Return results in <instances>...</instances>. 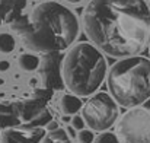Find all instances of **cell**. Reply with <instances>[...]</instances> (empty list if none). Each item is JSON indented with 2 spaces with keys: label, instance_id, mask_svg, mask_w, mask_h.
<instances>
[{
  "label": "cell",
  "instance_id": "cell-1",
  "mask_svg": "<svg viewBox=\"0 0 150 143\" xmlns=\"http://www.w3.org/2000/svg\"><path fill=\"white\" fill-rule=\"evenodd\" d=\"M83 22L95 47L117 58L139 54L150 38L146 0H91Z\"/></svg>",
  "mask_w": 150,
  "mask_h": 143
},
{
  "label": "cell",
  "instance_id": "cell-2",
  "mask_svg": "<svg viewBox=\"0 0 150 143\" xmlns=\"http://www.w3.org/2000/svg\"><path fill=\"white\" fill-rule=\"evenodd\" d=\"M10 25L29 50L44 54L69 48L79 35L76 15L57 1L38 4L31 15H22Z\"/></svg>",
  "mask_w": 150,
  "mask_h": 143
},
{
  "label": "cell",
  "instance_id": "cell-3",
  "mask_svg": "<svg viewBox=\"0 0 150 143\" xmlns=\"http://www.w3.org/2000/svg\"><path fill=\"white\" fill-rule=\"evenodd\" d=\"M106 75V61L98 48L79 43L63 58V79L66 88L77 96H89L98 91Z\"/></svg>",
  "mask_w": 150,
  "mask_h": 143
},
{
  "label": "cell",
  "instance_id": "cell-4",
  "mask_svg": "<svg viewBox=\"0 0 150 143\" xmlns=\"http://www.w3.org/2000/svg\"><path fill=\"white\" fill-rule=\"evenodd\" d=\"M108 88L117 104L134 108L150 98V60L133 55L117 61L108 75Z\"/></svg>",
  "mask_w": 150,
  "mask_h": 143
},
{
  "label": "cell",
  "instance_id": "cell-5",
  "mask_svg": "<svg viewBox=\"0 0 150 143\" xmlns=\"http://www.w3.org/2000/svg\"><path fill=\"white\" fill-rule=\"evenodd\" d=\"M83 120L91 130L105 132L118 120L120 110L117 101L106 92L95 94L83 105Z\"/></svg>",
  "mask_w": 150,
  "mask_h": 143
},
{
  "label": "cell",
  "instance_id": "cell-6",
  "mask_svg": "<svg viewBox=\"0 0 150 143\" xmlns=\"http://www.w3.org/2000/svg\"><path fill=\"white\" fill-rule=\"evenodd\" d=\"M117 136L122 143H150V111L134 107L118 121Z\"/></svg>",
  "mask_w": 150,
  "mask_h": 143
},
{
  "label": "cell",
  "instance_id": "cell-7",
  "mask_svg": "<svg viewBox=\"0 0 150 143\" xmlns=\"http://www.w3.org/2000/svg\"><path fill=\"white\" fill-rule=\"evenodd\" d=\"M51 89H38L35 94L21 102H15L22 126L26 127H44L52 120V114L47 107V102L52 96Z\"/></svg>",
  "mask_w": 150,
  "mask_h": 143
},
{
  "label": "cell",
  "instance_id": "cell-8",
  "mask_svg": "<svg viewBox=\"0 0 150 143\" xmlns=\"http://www.w3.org/2000/svg\"><path fill=\"white\" fill-rule=\"evenodd\" d=\"M41 76L44 86L51 91L64 89L63 79V58L58 53H47L41 58Z\"/></svg>",
  "mask_w": 150,
  "mask_h": 143
},
{
  "label": "cell",
  "instance_id": "cell-9",
  "mask_svg": "<svg viewBox=\"0 0 150 143\" xmlns=\"http://www.w3.org/2000/svg\"><path fill=\"white\" fill-rule=\"evenodd\" d=\"M45 136L42 127H12L1 133L0 143H41Z\"/></svg>",
  "mask_w": 150,
  "mask_h": 143
},
{
  "label": "cell",
  "instance_id": "cell-10",
  "mask_svg": "<svg viewBox=\"0 0 150 143\" xmlns=\"http://www.w3.org/2000/svg\"><path fill=\"white\" fill-rule=\"evenodd\" d=\"M26 0H0V25L13 23L22 16Z\"/></svg>",
  "mask_w": 150,
  "mask_h": 143
},
{
  "label": "cell",
  "instance_id": "cell-11",
  "mask_svg": "<svg viewBox=\"0 0 150 143\" xmlns=\"http://www.w3.org/2000/svg\"><path fill=\"white\" fill-rule=\"evenodd\" d=\"M19 126H22V121L15 104H0V129L7 130Z\"/></svg>",
  "mask_w": 150,
  "mask_h": 143
},
{
  "label": "cell",
  "instance_id": "cell-12",
  "mask_svg": "<svg viewBox=\"0 0 150 143\" xmlns=\"http://www.w3.org/2000/svg\"><path fill=\"white\" fill-rule=\"evenodd\" d=\"M60 111L64 115H73L76 112H79L83 107V102L80 101V98L74 94H66L61 96L60 99Z\"/></svg>",
  "mask_w": 150,
  "mask_h": 143
},
{
  "label": "cell",
  "instance_id": "cell-13",
  "mask_svg": "<svg viewBox=\"0 0 150 143\" xmlns=\"http://www.w3.org/2000/svg\"><path fill=\"white\" fill-rule=\"evenodd\" d=\"M18 63H19V67H21L22 70H25V72H34V70H37V69L40 67L41 60H40L37 55L26 53V54H21V55H19Z\"/></svg>",
  "mask_w": 150,
  "mask_h": 143
},
{
  "label": "cell",
  "instance_id": "cell-14",
  "mask_svg": "<svg viewBox=\"0 0 150 143\" xmlns=\"http://www.w3.org/2000/svg\"><path fill=\"white\" fill-rule=\"evenodd\" d=\"M41 143H71V140H70V136L67 134V132L64 129L58 127L57 130L45 133Z\"/></svg>",
  "mask_w": 150,
  "mask_h": 143
},
{
  "label": "cell",
  "instance_id": "cell-15",
  "mask_svg": "<svg viewBox=\"0 0 150 143\" xmlns=\"http://www.w3.org/2000/svg\"><path fill=\"white\" fill-rule=\"evenodd\" d=\"M15 46H16L15 38L10 34H7V32L0 34V53H4V54L12 53L15 50Z\"/></svg>",
  "mask_w": 150,
  "mask_h": 143
},
{
  "label": "cell",
  "instance_id": "cell-16",
  "mask_svg": "<svg viewBox=\"0 0 150 143\" xmlns=\"http://www.w3.org/2000/svg\"><path fill=\"white\" fill-rule=\"evenodd\" d=\"M93 143H120V139L117 134L106 132V133H100L99 136H96Z\"/></svg>",
  "mask_w": 150,
  "mask_h": 143
},
{
  "label": "cell",
  "instance_id": "cell-17",
  "mask_svg": "<svg viewBox=\"0 0 150 143\" xmlns=\"http://www.w3.org/2000/svg\"><path fill=\"white\" fill-rule=\"evenodd\" d=\"M77 140L79 143H93L95 140V134H93V130H79L77 133Z\"/></svg>",
  "mask_w": 150,
  "mask_h": 143
},
{
  "label": "cell",
  "instance_id": "cell-18",
  "mask_svg": "<svg viewBox=\"0 0 150 143\" xmlns=\"http://www.w3.org/2000/svg\"><path fill=\"white\" fill-rule=\"evenodd\" d=\"M85 120H83V117H80V115H74L73 118H71V127L74 129V130H83L85 129Z\"/></svg>",
  "mask_w": 150,
  "mask_h": 143
},
{
  "label": "cell",
  "instance_id": "cell-19",
  "mask_svg": "<svg viewBox=\"0 0 150 143\" xmlns=\"http://www.w3.org/2000/svg\"><path fill=\"white\" fill-rule=\"evenodd\" d=\"M57 129H58V123H57V121H54V120H51L50 123L47 124V130H48V132L57 130Z\"/></svg>",
  "mask_w": 150,
  "mask_h": 143
},
{
  "label": "cell",
  "instance_id": "cell-20",
  "mask_svg": "<svg viewBox=\"0 0 150 143\" xmlns=\"http://www.w3.org/2000/svg\"><path fill=\"white\" fill-rule=\"evenodd\" d=\"M9 67H10L9 61H6V60H1V61H0V72H6Z\"/></svg>",
  "mask_w": 150,
  "mask_h": 143
},
{
  "label": "cell",
  "instance_id": "cell-21",
  "mask_svg": "<svg viewBox=\"0 0 150 143\" xmlns=\"http://www.w3.org/2000/svg\"><path fill=\"white\" fill-rule=\"evenodd\" d=\"M66 132H67V134H69V136H71V137H77V134L74 133V129H73L71 126H69V127L66 129Z\"/></svg>",
  "mask_w": 150,
  "mask_h": 143
},
{
  "label": "cell",
  "instance_id": "cell-22",
  "mask_svg": "<svg viewBox=\"0 0 150 143\" xmlns=\"http://www.w3.org/2000/svg\"><path fill=\"white\" fill-rule=\"evenodd\" d=\"M67 3H80L82 0H66Z\"/></svg>",
  "mask_w": 150,
  "mask_h": 143
},
{
  "label": "cell",
  "instance_id": "cell-23",
  "mask_svg": "<svg viewBox=\"0 0 150 143\" xmlns=\"http://www.w3.org/2000/svg\"><path fill=\"white\" fill-rule=\"evenodd\" d=\"M0 137H1V133H0Z\"/></svg>",
  "mask_w": 150,
  "mask_h": 143
}]
</instances>
